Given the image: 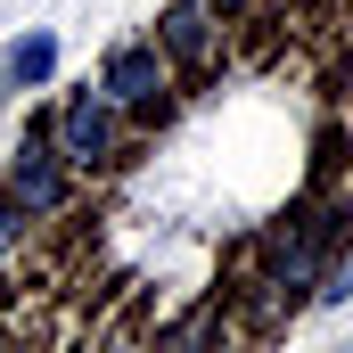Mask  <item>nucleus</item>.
I'll list each match as a JSON object with an SVG mask.
<instances>
[{"label": "nucleus", "instance_id": "obj_2", "mask_svg": "<svg viewBox=\"0 0 353 353\" xmlns=\"http://www.w3.org/2000/svg\"><path fill=\"white\" fill-rule=\"evenodd\" d=\"M115 148V99L107 90H74L66 115H58V157L66 165H107Z\"/></svg>", "mask_w": 353, "mask_h": 353}, {"label": "nucleus", "instance_id": "obj_5", "mask_svg": "<svg viewBox=\"0 0 353 353\" xmlns=\"http://www.w3.org/2000/svg\"><path fill=\"white\" fill-rule=\"evenodd\" d=\"M165 50L173 58H205V0H181L165 17Z\"/></svg>", "mask_w": 353, "mask_h": 353}, {"label": "nucleus", "instance_id": "obj_8", "mask_svg": "<svg viewBox=\"0 0 353 353\" xmlns=\"http://www.w3.org/2000/svg\"><path fill=\"white\" fill-rule=\"evenodd\" d=\"M222 8H247V0H222Z\"/></svg>", "mask_w": 353, "mask_h": 353}, {"label": "nucleus", "instance_id": "obj_6", "mask_svg": "<svg viewBox=\"0 0 353 353\" xmlns=\"http://www.w3.org/2000/svg\"><path fill=\"white\" fill-rule=\"evenodd\" d=\"M17 230H25V205H17V197H0V255L17 247Z\"/></svg>", "mask_w": 353, "mask_h": 353}, {"label": "nucleus", "instance_id": "obj_3", "mask_svg": "<svg viewBox=\"0 0 353 353\" xmlns=\"http://www.w3.org/2000/svg\"><path fill=\"white\" fill-rule=\"evenodd\" d=\"M99 90H107L115 107L148 115V107L165 99V58H157L148 41H132V50H115V58H107V74H99Z\"/></svg>", "mask_w": 353, "mask_h": 353}, {"label": "nucleus", "instance_id": "obj_1", "mask_svg": "<svg viewBox=\"0 0 353 353\" xmlns=\"http://www.w3.org/2000/svg\"><path fill=\"white\" fill-rule=\"evenodd\" d=\"M8 197H17L25 214H58V205H66V173H58L50 132H25V140L8 148Z\"/></svg>", "mask_w": 353, "mask_h": 353}, {"label": "nucleus", "instance_id": "obj_4", "mask_svg": "<svg viewBox=\"0 0 353 353\" xmlns=\"http://www.w3.org/2000/svg\"><path fill=\"white\" fill-rule=\"evenodd\" d=\"M50 66H58V33H25L8 58H0V83L25 90V83H50Z\"/></svg>", "mask_w": 353, "mask_h": 353}, {"label": "nucleus", "instance_id": "obj_7", "mask_svg": "<svg viewBox=\"0 0 353 353\" xmlns=\"http://www.w3.org/2000/svg\"><path fill=\"white\" fill-rule=\"evenodd\" d=\"M345 296H353V263L337 271V279H329V304H345Z\"/></svg>", "mask_w": 353, "mask_h": 353}]
</instances>
